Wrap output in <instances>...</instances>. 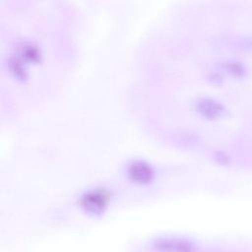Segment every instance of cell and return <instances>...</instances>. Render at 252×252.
Instances as JSON below:
<instances>
[{"instance_id":"cell-1","label":"cell","mask_w":252,"mask_h":252,"mask_svg":"<svg viewBox=\"0 0 252 252\" xmlns=\"http://www.w3.org/2000/svg\"><path fill=\"white\" fill-rule=\"evenodd\" d=\"M153 247L158 252H195L194 243L182 236L166 235L156 238Z\"/></svg>"},{"instance_id":"cell-2","label":"cell","mask_w":252,"mask_h":252,"mask_svg":"<svg viewBox=\"0 0 252 252\" xmlns=\"http://www.w3.org/2000/svg\"><path fill=\"white\" fill-rule=\"evenodd\" d=\"M106 202H107V198L105 195L94 192L84 198L83 205L87 211L92 213H98L104 208V206L106 205Z\"/></svg>"},{"instance_id":"cell-3","label":"cell","mask_w":252,"mask_h":252,"mask_svg":"<svg viewBox=\"0 0 252 252\" xmlns=\"http://www.w3.org/2000/svg\"><path fill=\"white\" fill-rule=\"evenodd\" d=\"M201 111L209 117H218L222 112V106L213 99L207 98L200 102Z\"/></svg>"},{"instance_id":"cell-4","label":"cell","mask_w":252,"mask_h":252,"mask_svg":"<svg viewBox=\"0 0 252 252\" xmlns=\"http://www.w3.org/2000/svg\"><path fill=\"white\" fill-rule=\"evenodd\" d=\"M225 67L229 72L235 75H242L244 73V67L239 62H234V61L226 62Z\"/></svg>"}]
</instances>
